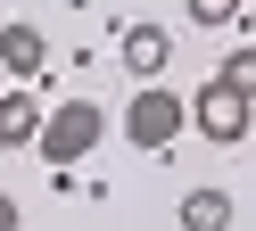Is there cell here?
<instances>
[{"mask_svg":"<svg viewBox=\"0 0 256 231\" xmlns=\"http://www.w3.org/2000/svg\"><path fill=\"white\" fill-rule=\"evenodd\" d=\"M174 58V33L166 25H124V66H132V82H157Z\"/></svg>","mask_w":256,"mask_h":231,"instance_id":"8992f818","label":"cell"},{"mask_svg":"<svg viewBox=\"0 0 256 231\" xmlns=\"http://www.w3.org/2000/svg\"><path fill=\"white\" fill-rule=\"evenodd\" d=\"M0 66H8V82H34L42 66H50V42H42V25L8 16V25H0Z\"/></svg>","mask_w":256,"mask_h":231,"instance_id":"5b68a950","label":"cell"},{"mask_svg":"<svg viewBox=\"0 0 256 231\" xmlns=\"http://www.w3.org/2000/svg\"><path fill=\"white\" fill-rule=\"evenodd\" d=\"M248 8V0H190V25H206V33H223L232 16Z\"/></svg>","mask_w":256,"mask_h":231,"instance_id":"9c48e42d","label":"cell"},{"mask_svg":"<svg viewBox=\"0 0 256 231\" xmlns=\"http://www.w3.org/2000/svg\"><path fill=\"white\" fill-rule=\"evenodd\" d=\"M100 132H108V116L91 108V99H66V108H50V124H42V165H58V174H74V165L100 148Z\"/></svg>","mask_w":256,"mask_h":231,"instance_id":"6da1fadb","label":"cell"},{"mask_svg":"<svg viewBox=\"0 0 256 231\" xmlns=\"http://www.w3.org/2000/svg\"><path fill=\"white\" fill-rule=\"evenodd\" d=\"M42 124H50V108H42L25 82H8V91H0V148H34Z\"/></svg>","mask_w":256,"mask_h":231,"instance_id":"277c9868","label":"cell"},{"mask_svg":"<svg viewBox=\"0 0 256 231\" xmlns=\"http://www.w3.org/2000/svg\"><path fill=\"white\" fill-rule=\"evenodd\" d=\"M182 231H232V190H215V182L190 190L182 198Z\"/></svg>","mask_w":256,"mask_h":231,"instance_id":"52a82bcc","label":"cell"},{"mask_svg":"<svg viewBox=\"0 0 256 231\" xmlns=\"http://www.w3.org/2000/svg\"><path fill=\"white\" fill-rule=\"evenodd\" d=\"M248 8H256V0H248Z\"/></svg>","mask_w":256,"mask_h":231,"instance_id":"7c38bea8","label":"cell"},{"mask_svg":"<svg viewBox=\"0 0 256 231\" xmlns=\"http://www.w3.org/2000/svg\"><path fill=\"white\" fill-rule=\"evenodd\" d=\"M182 124H190V99H174L166 82H140V91H132V108H124V140H132V148H149V157L182 140Z\"/></svg>","mask_w":256,"mask_h":231,"instance_id":"7a4b0ae2","label":"cell"},{"mask_svg":"<svg viewBox=\"0 0 256 231\" xmlns=\"http://www.w3.org/2000/svg\"><path fill=\"white\" fill-rule=\"evenodd\" d=\"M190 124H198V132H206L215 148H240V140L256 132V99H248V91H232V82L215 74V82H206L198 99H190Z\"/></svg>","mask_w":256,"mask_h":231,"instance_id":"3957f363","label":"cell"},{"mask_svg":"<svg viewBox=\"0 0 256 231\" xmlns=\"http://www.w3.org/2000/svg\"><path fill=\"white\" fill-rule=\"evenodd\" d=\"M0 231H17V198H8V190H0Z\"/></svg>","mask_w":256,"mask_h":231,"instance_id":"30bf717a","label":"cell"},{"mask_svg":"<svg viewBox=\"0 0 256 231\" xmlns=\"http://www.w3.org/2000/svg\"><path fill=\"white\" fill-rule=\"evenodd\" d=\"M0 91H8V66H0Z\"/></svg>","mask_w":256,"mask_h":231,"instance_id":"8fae6325","label":"cell"},{"mask_svg":"<svg viewBox=\"0 0 256 231\" xmlns=\"http://www.w3.org/2000/svg\"><path fill=\"white\" fill-rule=\"evenodd\" d=\"M215 74H223V82H232V91H248V99H256V42H240V50H232V58H223V66H215Z\"/></svg>","mask_w":256,"mask_h":231,"instance_id":"ba28073f","label":"cell"}]
</instances>
